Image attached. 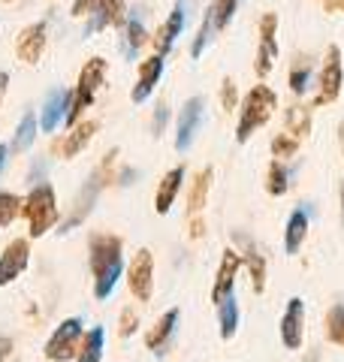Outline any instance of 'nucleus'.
Returning <instances> with one entry per match:
<instances>
[{"label":"nucleus","mask_w":344,"mask_h":362,"mask_svg":"<svg viewBox=\"0 0 344 362\" xmlns=\"http://www.w3.org/2000/svg\"><path fill=\"white\" fill-rule=\"evenodd\" d=\"M296 148H299V139H296V136H290V133H281V136H275V139H272V154H275V160L296 154Z\"/></svg>","instance_id":"nucleus-34"},{"label":"nucleus","mask_w":344,"mask_h":362,"mask_svg":"<svg viewBox=\"0 0 344 362\" xmlns=\"http://www.w3.org/2000/svg\"><path fill=\"white\" fill-rule=\"evenodd\" d=\"M275 28H278V18L272 13L263 16L260 21V54H257V76L266 78L272 70V61L278 58V42H275Z\"/></svg>","instance_id":"nucleus-13"},{"label":"nucleus","mask_w":344,"mask_h":362,"mask_svg":"<svg viewBox=\"0 0 344 362\" xmlns=\"http://www.w3.org/2000/svg\"><path fill=\"white\" fill-rule=\"evenodd\" d=\"M176 323H178V308H169V311H166V314L157 320L154 329L145 335V344H148V350H154V354H160V347H164V344L169 341V335L176 332Z\"/></svg>","instance_id":"nucleus-21"},{"label":"nucleus","mask_w":344,"mask_h":362,"mask_svg":"<svg viewBox=\"0 0 344 362\" xmlns=\"http://www.w3.org/2000/svg\"><path fill=\"white\" fill-rule=\"evenodd\" d=\"M217 30V13H214V4L209 6V13H205V18H202V28H200V33H197V40H193V49H190V54L193 58H200V54L205 52V45L212 42V33Z\"/></svg>","instance_id":"nucleus-26"},{"label":"nucleus","mask_w":344,"mask_h":362,"mask_svg":"<svg viewBox=\"0 0 344 362\" xmlns=\"http://www.w3.org/2000/svg\"><path fill=\"white\" fill-rule=\"evenodd\" d=\"M202 115H205L202 100L200 97H190L188 103H185V109H181V115H178V136H176V148L178 151H188L190 145H193V136H197V130H200Z\"/></svg>","instance_id":"nucleus-11"},{"label":"nucleus","mask_w":344,"mask_h":362,"mask_svg":"<svg viewBox=\"0 0 344 362\" xmlns=\"http://www.w3.org/2000/svg\"><path fill=\"white\" fill-rule=\"evenodd\" d=\"M209 185H212V166L202 169L193 181V190H190V211H200L205 206V194H209Z\"/></svg>","instance_id":"nucleus-31"},{"label":"nucleus","mask_w":344,"mask_h":362,"mask_svg":"<svg viewBox=\"0 0 344 362\" xmlns=\"http://www.w3.org/2000/svg\"><path fill=\"white\" fill-rule=\"evenodd\" d=\"M305 235H308V214H305V209H296V211L290 214V221H287L284 251H287V254H296V251L302 247Z\"/></svg>","instance_id":"nucleus-20"},{"label":"nucleus","mask_w":344,"mask_h":362,"mask_svg":"<svg viewBox=\"0 0 344 362\" xmlns=\"http://www.w3.org/2000/svg\"><path fill=\"white\" fill-rule=\"evenodd\" d=\"M185 21H188V4H185V0H176V6H172L169 18L164 21V28H160V33L154 37V45H157L160 58H166V54L172 52V45H176L181 28H185Z\"/></svg>","instance_id":"nucleus-12"},{"label":"nucleus","mask_w":344,"mask_h":362,"mask_svg":"<svg viewBox=\"0 0 344 362\" xmlns=\"http://www.w3.org/2000/svg\"><path fill=\"white\" fill-rule=\"evenodd\" d=\"M97 4H100V0H76V4H73V16L82 18V16H88V13H94Z\"/></svg>","instance_id":"nucleus-39"},{"label":"nucleus","mask_w":344,"mask_h":362,"mask_svg":"<svg viewBox=\"0 0 344 362\" xmlns=\"http://www.w3.org/2000/svg\"><path fill=\"white\" fill-rule=\"evenodd\" d=\"M308 82H311V64L299 58V61L293 64V73H290V88L296 90V94H305Z\"/></svg>","instance_id":"nucleus-33"},{"label":"nucleus","mask_w":344,"mask_h":362,"mask_svg":"<svg viewBox=\"0 0 344 362\" xmlns=\"http://www.w3.org/2000/svg\"><path fill=\"white\" fill-rule=\"evenodd\" d=\"M341 211H344V190H341Z\"/></svg>","instance_id":"nucleus-43"},{"label":"nucleus","mask_w":344,"mask_h":362,"mask_svg":"<svg viewBox=\"0 0 344 362\" xmlns=\"http://www.w3.org/2000/svg\"><path fill=\"white\" fill-rule=\"evenodd\" d=\"M33 139H37V118H33V112H28L25 118H21V124H18V130H16V139H13V145H9V151H28L30 145H33Z\"/></svg>","instance_id":"nucleus-25"},{"label":"nucleus","mask_w":344,"mask_h":362,"mask_svg":"<svg viewBox=\"0 0 344 362\" xmlns=\"http://www.w3.org/2000/svg\"><path fill=\"white\" fill-rule=\"evenodd\" d=\"M121 21H124V4L121 0H100L97 9L88 18V25H85V37L103 30L106 25H121Z\"/></svg>","instance_id":"nucleus-17"},{"label":"nucleus","mask_w":344,"mask_h":362,"mask_svg":"<svg viewBox=\"0 0 344 362\" xmlns=\"http://www.w3.org/2000/svg\"><path fill=\"white\" fill-rule=\"evenodd\" d=\"M269 194L272 197H284L287 194V187H290V173H287V166L281 160H272L269 166Z\"/></svg>","instance_id":"nucleus-30"},{"label":"nucleus","mask_w":344,"mask_h":362,"mask_svg":"<svg viewBox=\"0 0 344 362\" xmlns=\"http://www.w3.org/2000/svg\"><path fill=\"white\" fill-rule=\"evenodd\" d=\"M181 181H185V166H176L164 175V181H160V187H157V197H154L157 214H166L172 209V202H176L178 190H181Z\"/></svg>","instance_id":"nucleus-18"},{"label":"nucleus","mask_w":344,"mask_h":362,"mask_svg":"<svg viewBox=\"0 0 344 362\" xmlns=\"http://www.w3.org/2000/svg\"><path fill=\"white\" fill-rule=\"evenodd\" d=\"M121 239L118 235H94L91 239V272H94V293L97 299H109L121 278Z\"/></svg>","instance_id":"nucleus-1"},{"label":"nucleus","mask_w":344,"mask_h":362,"mask_svg":"<svg viewBox=\"0 0 344 362\" xmlns=\"http://www.w3.org/2000/svg\"><path fill=\"white\" fill-rule=\"evenodd\" d=\"M103 78H106V61L103 58H91L85 66H82V73H79V85H76V94H73V106H70V115H67V127H76V121L79 115L94 103V97H97V90L103 85Z\"/></svg>","instance_id":"nucleus-4"},{"label":"nucleus","mask_w":344,"mask_h":362,"mask_svg":"<svg viewBox=\"0 0 344 362\" xmlns=\"http://www.w3.org/2000/svg\"><path fill=\"white\" fill-rule=\"evenodd\" d=\"M341 49L338 45H329V52H326V64H323V70H320V97H317V103H332V100H338L341 94Z\"/></svg>","instance_id":"nucleus-9"},{"label":"nucleus","mask_w":344,"mask_h":362,"mask_svg":"<svg viewBox=\"0 0 344 362\" xmlns=\"http://www.w3.org/2000/svg\"><path fill=\"white\" fill-rule=\"evenodd\" d=\"M70 106H73V94H70V90H52L49 100H45L42 115H40V127L45 133H52L57 124L67 121V115H70Z\"/></svg>","instance_id":"nucleus-16"},{"label":"nucleus","mask_w":344,"mask_h":362,"mask_svg":"<svg viewBox=\"0 0 344 362\" xmlns=\"http://www.w3.org/2000/svg\"><path fill=\"white\" fill-rule=\"evenodd\" d=\"M278 109V97L266 85H257L248 90V97L242 100V118L236 127V142H248L251 133H257L263 124L272 118V112Z\"/></svg>","instance_id":"nucleus-2"},{"label":"nucleus","mask_w":344,"mask_h":362,"mask_svg":"<svg viewBox=\"0 0 344 362\" xmlns=\"http://www.w3.org/2000/svg\"><path fill=\"white\" fill-rule=\"evenodd\" d=\"M79 341H85V326L79 317H70V320H64L57 329L52 332L49 344H45V356H49L52 362H67L79 356Z\"/></svg>","instance_id":"nucleus-5"},{"label":"nucleus","mask_w":344,"mask_h":362,"mask_svg":"<svg viewBox=\"0 0 344 362\" xmlns=\"http://www.w3.org/2000/svg\"><path fill=\"white\" fill-rule=\"evenodd\" d=\"M311 130V109H302V106H293L290 115H287V133L296 136V139H302Z\"/></svg>","instance_id":"nucleus-27"},{"label":"nucleus","mask_w":344,"mask_h":362,"mask_svg":"<svg viewBox=\"0 0 344 362\" xmlns=\"http://www.w3.org/2000/svg\"><path fill=\"white\" fill-rule=\"evenodd\" d=\"M25 218L30 223V235L33 239H40V235H45L52 230V226L57 223V199H55V190L52 185H37L28 194L25 199Z\"/></svg>","instance_id":"nucleus-3"},{"label":"nucleus","mask_w":344,"mask_h":362,"mask_svg":"<svg viewBox=\"0 0 344 362\" xmlns=\"http://www.w3.org/2000/svg\"><path fill=\"white\" fill-rule=\"evenodd\" d=\"M239 242L248 247V269H251V278H254V290L263 293L266 290V259H263V254L251 245L248 235H239Z\"/></svg>","instance_id":"nucleus-22"},{"label":"nucleus","mask_w":344,"mask_h":362,"mask_svg":"<svg viewBox=\"0 0 344 362\" xmlns=\"http://www.w3.org/2000/svg\"><path fill=\"white\" fill-rule=\"evenodd\" d=\"M103 344H106V332H103V326H94V329L85 335L76 362H100L103 359Z\"/></svg>","instance_id":"nucleus-23"},{"label":"nucleus","mask_w":344,"mask_h":362,"mask_svg":"<svg viewBox=\"0 0 344 362\" xmlns=\"http://www.w3.org/2000/svg\"><path fill=\"white\" fill-rule=\"evenodd\" d=\"M6 350H9V341H6V338H0V359L6 356Z\"/></svg>","instance_id":"nucleus-42"},{"label":"nucleus","mask_w":344,"mask_h":362,"mask_svg":"<svg viewBox=\"0 0 344 362\" xmlns=\"http://www.w3.org/2000/svg\"><path fill=\"white\" fill-rule=\"evenodd\" d=\"M4 4H13V0H4Z\"/></svg>","instance_id":"nucleus-44"},{"label":"nucleus","mask_w":344,"mask_h":362,"mask_svg":"<svg viewBox=\"0 0 344 362\" xmlns=\"http://www.w3.org/2000/svg\"><path fill=\"white\" fill-rule=\"evenodd\" d=\"M281 341L287 350H299L305 341V302L293 296L281 317Z\"/></svg>","instance_id":"nucleus-7"},{"label":"nucleus","mask_w":344,"mask_h":362,"mask_svg":"<svg viewBox=\"0 0 344 362\" xmlns=\"http://www.w3.org/2000/svg\"><path fill=\"white\" fill-rule=\"evenodd\" d=\"M6 154H9V145H0V173H4V166H6Z\"/></svg>","instance_id":"nucleus-40"},{"label":"nucleus","mask_w":344,"mask_h":362,"mask_svg":"<svg viewBox=\"0 0 344 362\" xmlns=\"http://www.w3.org/2000/svg\"><path fill=\"white\" fill-rule=\"evenodd\" d=\"M236 6H239V0H214V13H217V28L229 25V18H233Z\"/></svg>","instance_id":"nucleus-35"},{"label":"nucleus","mask_w":344,"mask_h":362,"mask_svg":"<svg viewBox=\"0 0 344 362\" xmlns=\"http://www.w3.org/2000/svg\"><path fill=\"white\" fill-rule=\"evenodd\" d=\"M136 323H139V317H136V311H133V308H127V311L121 314V335H133Z\"/></svg>","instance_id":"nucleus-37"},{"label":"nucleus","mask_w":344,"mask_h":362,"mask_svg":"<svg viewBox=\"0 0 344 362\" xmlns=\"http://www.w3.org/2000/svg\"><path fill=\"white\" fill-rule=\"evenodd\" d=\"M142 42H145V25H142V18L130 16V21H127V37H124V54H127V58H136V52H139Z\"/></svg>","instance_id":"nucleus-28"},{"label":"nucleus","mask_w":344,"mask_h":362,"mask_svg":"<svg viewBox=\"0 0 344 362\" xmlns=\"http://www.w3.org/2000/svg\"><path fill=\"white\" fill-rule=\"evenodd\" d=\"M45 52V21H37V25H28L18 33L16 42V54L25 64H37Z\"/></svg>","instance_id":"nucleus-14"},{"label":"nucleus","mask_w":344,"mask_h":362,"mask_svg":"<svg viewBox=\"0 0 344 362\" xmlns=\"http://www.w3.org/2000/svg\"><path fill=\"white\" fill-rule=\"evenodd\" d=\"M164 66H166V61L160 58V54H154V58H148V61L139 64V82H136L133 90H130L133 103H142V100L151 97V90L157 88L160 76H164Z\"/></svg>","instance_id":"nucleus-15"},{"label":"nucleus","mask_w":344,"mask_h":362,"mask_svg":"<svg viewBox=\"0 0 344 362\" xmlns=\"http://www.w3.org/2000/svg\"><path fill=\"white\" fill-rule=\"evenodd\" d=\"M326 335L332 344H344V302H336L326 317Z\"/></svg>","instance_id":"nucleus-29"},{"label":"nucleus","mask_w":344,"mask_h":362,"mask_svg":"<svg viewBox=\"0 0 344 362\" xmlns=\"http://www.w3.org/2000/svg\"><path fill=\"white\" fill-rule=\"evenodd\" d=\"M245 263V257L239 254V251H224V259H221V269H217V281H214V287H212V302L214 305H221L224 299H229L236 293V275H239V269H242Z\"/></svg>","instance_id":"nucleus-8"},{"label":"nucleus","mask_w":344,"mask_h":362,"mask_svg":"<svg viewBox=\"0 0 344 362\" xmlns=\"http://www.w3.org/2000/svg\"><path fill=\"white\" fill-rule=\"evenodd\" d=\"M166 118H169V109H166V106H157V112H154V121H151V130H154V136L164 133V127H166Z\"/></svg>","instance_id":"nucleus-38"},{"label":"nucleus","mask_w":344,"mask_h":362,"mask_svg":"<svg viewBox=\"0 0 344 362\" xmlns=\"http://www.w3.org/2000/svg\"><path fill=\"white\" fill-rule=\"evenodd\" d=\"M6 85H9V76L0 73V100H4V94H6Z\"/></svg>","instance_id":"nucleus-41"},{"label":"nucleus","mask_w":344,"mask_h":362,"mask_svg":"<svg viewBox=\"0 0 344 362\" xmlns=\"http://www.w3.org/2000/svg\"><path fill=\"white\" fill-rule=\"evenodd\" d=\"M28 259H30V245L25 239H16L6 245V251L0 254V287L13 284V281L28 269Z\"/></svg>","instance_id":"nucleus-10"},{"label":"nucleus","mask_w":344,"mask_h":362,"mask_svg":"<svg viewBox=\"0 0 344 362\" xmlns=\"http://www.w3.org/2000/svg\"><path fill=\"white\" fill-rule=\"evenodd\" d=\"M94 133H97V121L76 124L73 133H67V139L57 142V154H64L67 160H70V157H76L82 148H88V142H91V136H94Z\"/></svg>","instance_id":"nucleus-19"},{"label":"nucleus","mask_w":344,"mask_h":362,"mask_svg":"<svg viewBox=\"0 0 344 362\" xmlns=\"http://www.w3.org/2000/svg\"><path fill=\"white\" fill-rule=\"evenodd\" d=\"M221 100H224V109H227V112H233V109H236V85H233V78H224Z\"/></svg>","instance_id":"nucleus-36"},{"label":"nucleus","mask_w":344,"mask_h":362,"mask_svg":"<svg viewBox=\"0 0 344 362\" xmlns=\"http://www.w3.org/2000/svg\"><path fill=\"white\" fill-rule=\"evenodd\" d=\"M217 320H221V338H233L236 335V329H239V302H236V293L229 299H224L221 305H217Z\"/></svg>","instance_id":"nucleus-24"},{"label":"nucleus","mask_w":344,"mask_h":362,"mask_svg":"<svg viewBox=\"0 0 344 362\" xmlns=\"http://www.w3.org/2000/svg\"><path fill=\"white\" fill-rule=\"evenodd\" d=\"M127 281H130V293L139 302L151 299V290H154V257H151L148 247L136 251L133 263H130V272H127Z\"/></svg>","instance_id":"nucleus-6"},{"label":"nucleus","mask_w":344,"mask_h":362,"mask_svg":"<svg viewBox=\"0 0 344 362\" xmlns=\"http://www.w3.org/2000/svg\"><path fill=\"white\" fill-rule=\"evenodd\" d=\"M21 209H25V202H21L16 194H0V226L13 223Z\"/></svg>","instance_id":"nucleus-32"}]
</instances>
